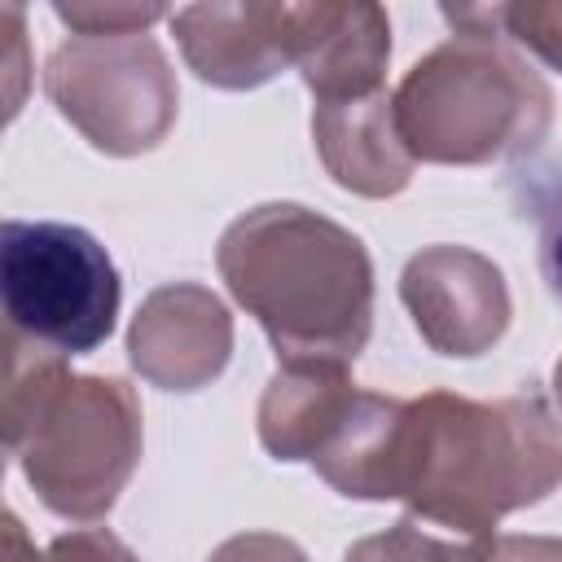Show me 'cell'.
Returning a JSON list of instances; mask_svg holds the SVG:
<instances>
[{"label":"cell","mask_w":562,"mask_h":562,"mask_svg":"<svg viewBox=\"0 0 562 562\" xmlns=\"http://www.w3.org/2000/svg\"><path fill=\"white\" fill-rule=\"evenodd\" d=\"M259 439L277 461H312L342 496L408 501L413 518L452 536H492L496 518L562 479V426L536 391L391 400L356 391L342 369L277 373Z\"/></svg>","instance_id":"cell-1"},{"label":"cell","mask_w":562,"mask_h":562,"mask_svg":"<svg viewBox=\"0 0 562 562\" xmlns=\"http://www.w3.org/2000/svg\"><path fill=\"white\" fill-rule=\"evenodd\" d=\"M220 272L285 369H342L364 351L373 268L342 224L294 202L255 206L228 224Z\"/></svg>","instance_id":"cell-2"},{"label":"cell","mask_w":562,"mask_h":562,"mask_svg":"<svg viewBox=\"0 0 562 562\" xmlns=\"http://www.w3.org/2000/svg\"><path fill=\"white\" fill-rule=\"evenodd\" d=\"M9 342V360L31 373L4 382L9 452L40 501L66 518H97L114 505L140 452V413L114 378H70L57 356Z\"/></svg>","instance_id":"cell-3"},{"label":"cell","mask_w":562,"mask_h":562,"mask_svg":"<svg viewBox=\"0 0 562 562\" xmlns=\"http://www.w3.org/2000/svg\"><path fill=\"white\" fill-rule=\"evenodd\" d=\"M395 136L413 158L483 162L531 149L549 123V88L479 31L417 61L395 101Z\"/></svg>","instance_id":"cell-4"},{"label":"cell","mask_w":562,"mask_h":562,"mask_svg":"<svg viewBox=\"0 0 562 562\" xmlns=\"http://www.w3.org/2000/svg\"><path fill=\"white\" fill-rule=\"evenodd\" d=\"M0 294L9 338L44 356H88L114 334L119 272L105 246L61 220L0 224Z\"/></svg>","instance_id":"cell-5"},{"label":"cell","mask_w":562,"mask_h":562,"mask_svg":"<svg viewBox=\"0 0 562 562\" xmlns=\"http://www.w3.org/2000/svg\"><path fill=\"white\" fill-rule=\"evenodd\" d=\"M321 4H193L171 13L189 66L220 88H255L281 66H303Z\"/></svg>","instance_id":"cell-6"},{"label":"cell","mask_w":562,"mask_h":562,"mask_svg":"<svg viewBox=\"0 0 562 562\" xmlns=\"http://www.w3.org/2000/svg\"><path fill=\"white\" fill-rule=\"evenodd\" d=\"M404 303L413 307V321L417 329L448 356V342H452V312L465 307L479 329L487 338H501L505 329V316H509V299H505V285H501V272L470 255L465 250V263H461V285L452 290L448 285V268H443V250H426L408 263L404 272Z\"/></svg>","instance_id":"cell-7"},{"label":"cell","mask_w":562,"mask_h":562,"mask_svg":"<svg viewBox=\"0 0 562 562\" xmlns=\"http://www.w3.org/2000/svg\"><path fill=\"white\" fill-rule=\"evenodd\" d=\"M492 553V536H452L439 540L430 531V522L422 518H404L395 531L360 540L347 562H487Z\"/></svg>","instance_id":"cell-8"},{"label":"cell","mask_w":562,"mask_h":562,"mask_svg":"<svg viewBox=\"0 0 562 562\" xmlns=\"http://www.w3.org/2000/svg\"><path fill=\"white\" fill-rule=\"evenodd\" d=\"M474 22L505 26L509 40L540 53L549 66L562 70V4H496V9H465Z\"/></svg>","instance_id":"cell-9"},{"label":"cell","mask_w":562,"mask_h":562,"mask_svg":"<svg viewBox=\"0 0 562 562\" xmlns=\"http://www.w3.org/2000/svg\"><path fill=\"white\" fill-rule=\"evenodd\" d=\"M527 206L536 220V255H540L544 285L562 303V171H553V180H536L527 193Z\"/></svg>","instance_id":"cell-10"},{"label":"cell","mask_w":562,"mask_h":562,"mask_svg":"<svg viewBox=\"0 0 562 562\" xmlns=\"http://www.w3.org/2000/svg\"><path fill=\"white\" fill-rule=\"evenodd\" d=\"M13 549V544H9ZM9 562H22L18 549ZM31 562H136L110 531H75V536H61L53 540L44 553H31Z\"/></svg>","instance_id":"cell-11"},{"label":"cell","mask_w":562,"mask_h":562,"mask_svg":"<svg viewBox=\"0 0 562 562\" xmlns=\"http://www.w3.org/2000/svg\"><path fill=\"white\" fill-rule=\"evenodd\" d=\"M487 562H562V540H492Z\"/></svg>","instance_id":"cell-12"},{"label":"cell","mask_w":562,"mask_h":562,"mask_svg":"<svg viewBox=\"0 0 562 562\" xmlns=\"http://www.w3.org/2000/svg\"><path fill=\"white\" fill-rule=\"evenodd\" d=\"M553 382H558V400H562V360H558V373H553Z\"/></svg>","instance_id":"cell-13"}]
</instances>
